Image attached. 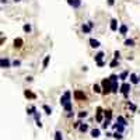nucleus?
I'll return each instance as SVG.
<instances>
[{
	"instance_id": "1",
	"label": "nucleus",
	"mask_w": 140,
	"mask_h": 140,
	"mask_svg": "<svg viewBox=\"0 0 140 140\" xmlns=\"http://www.w3.org/2000/svg\"><path fill=\"white\" fill-rule=\"evenodd\" d=\"M101 86H102V94H104V95H108V94L112 92V90H111V80H109V77L102 80Z\"/></svg>"
},
{
	"instance_id": "2",
	"label": "nucleus",
	"mask_w": 140,
	"mask_h": 140,
	"mask_svg": "<svg viewBox=\"0 0 140 140\" xmlns=\"http://www.w3.org/2000/svg\"><path fill=\"white\" fill-rule=\"evenodd\" d=\"M130 90H132L130 83H126V81H123V83L121 84V90H119V91L123 94V97H125V98H127V97H129V92H130Z\"/></svg>"
},
{
	"instance_id": "3",
	"label": "nucleus",
	"mask_w": 140,
	"mask_h": 140,
	"mask_svg": "<svg viewBox=\"0 0 140 140\" xmlns=\"http://www.w3.org/2000/svg\"><path fill=\"white\" fill-rule=\"evenodd\" d=\"M59 102H60L62 106H65L66 104L71 102V92H70L69 90H67V91H65V94L60 97V101H59Z\"/></svg>"
},
{
	"instance_id": "4",
	"label": "nucleus",
	"mask_w": 140,
	"mask_h": 140,
	"mask_svg": "<svg viewBox=\"0 0 140 140\" xmlns=\"http://www.w3.org/2000/svg\"><path fill=\"white\" fill-rule=\"evenodd\" d=\"M11 62L7 59V57H1V60H0V67L1 69H9V67H11Z\"/></svg>"
},
{
	"instance_id": "5",
	"label": "nucleus",
	"mask_w": 140,
	"mask_h": 140,
	"mask_svg": "<svg viewBox=\"0 0 140 140\" xmlns=\"http://www.w3.org/2000/svg\"><path fill=\"white\" fill-rule=\"evenodd\" d=\"M74 98L77 101H84L86 98H87V95H86V92L80 91V90H76L74 91Z\"/></svg>"
},
{
	"instance_id": "6",
	"label": "nucleus",
	"mask_w": 140,
	"mask_h": 140,
	"mask_svg": "<svg viewBox=\"0 0 140 140\" xmlns=\"http://www.w3.org/2000/svg\"><path fill=\"white\" fill-rule=\"evenodd\" d=\"M129 80H130L132 84H139L140 83V77L136 73H130V76H129Z\"/></svg>"
},
{
	"instance_id": "7",
	"label": "nucleus",
	"mask_w": 140,
	"mask_h": 140,
	"mask_svg": "<svg viewBox=\"0 0 140 140\" xmlns=\"http://www.w3.org/2000/svg\"><path fill=\"white\" fill-rule=\"evenodd\" d=\"M88 44H90V46L91 48H100L101 46V44H100V41L98 39H95V38H90V41H88Z\"/></svg>"
},
{
	"instance_id": "8",
	"label": "nucleus",
	"mask_w": 140,
	"mask_h": 140,
	"mask_svg": "<svg viewBox=\"0 0 140 140\" xmlns=\"http://www.w3.org/2000/svg\"><path fill=\"white\" fill-rule=\"evenodd\" d=\"M67 3H69V6H71L73 9H79L80 6H81V0H67Z\"/></svg>"
},
{
	"instance_id": "9",
	"label": "nucleus",
	"mask_w": 140,
	"mask_h": 140,
	"mask_svg": "<svg viewBox=\"0 0 140 140\" xmlns=\"http://www.w3.org/2000/svg\"><path fill=\"white\" fill-rule=\"evenodd\" d=\"M95 119H97V122H104V116H102V109L101 108H97V116H95Z\"/></svg>"
},
{
	"instance_id": "10",
	"label": "nucleus",
	"mask_w": 140,
	"mask_h": 140,
	"mask_svg": "<svg viewBox=\"0 0 140 140\" xmlns=\"http://www.w3.org/2000/svg\"><path fill=\"white\" fill-rule=\"evenodd\" d=\"M111 31H114V32H116V31L119 30V27H118V21H116V20H115V18H112V20H111Z\"/></svg>"
},
{
	"instance_id": "11",
	"label": "nucleus",
	"mask_w": 140,
	"mask_h": 140,
	"mask_svg": "<svg viewBox=\"0 0 140 140\" xmlns=\"http://www.w3.org/2000/svg\"><path fill=\"white\" fill-rule=\"evenodd\" d=\"M104 56H105V53H104V52H98V53H95V56H94V60H95V63L101 62L102 59H104Z\"/></svg>"
},
{
	"instance_id": "12",
	"label": "nucleus",
	"mask_w": 140,
	"mask_h": 140,
	"mask_svg": "<svg viewBox=\"0 0 140 140\" xmlns=\"http://www.w3.org/2000/svg\"><path fill=\"white\" fill-rule=\"evenodd\" d=\"M91 30H92V28L88 25V24H86V22L81 25V31H83L84 34H90V32H91Z\"/></svg>"
},
{
	"instance_id": "13",
	"label": "nucleus",
	"mask_w": 140,
	"mask_h": 140,
	"mask_svg": "<svg viewBox=\"0 0 140 140\" xmlns=\"http://www.w3.org/2000/svg\"><path fill=\"white\" fill-rule=\"evenodd\" d=\"M129 71H126V70H125V71H122V73H121V74H119V80H122V81H126V79H129Z\"/></svg>"
},
{
	"instance_id": "14",
	"label": "nucleus",
	"mask_w": 140,
	"mask_h": 140,
	"mask_svg": "<svg viewBox=\"0 0 140 140\" xmlns=\"http://www.w3.org/2000/svg\"><path fill=\"white\" fill-rule=\"evenodd\" d=\"M92 91L95 92V94H101V92H102V86H100V84H94V86H92Z\"/></svg>"
},
{
	"instance_id": "15",
	"label": "nucleus",
	"mask_w": 140,
	"mask_h": 140,
	"mask_svg": "<svg viewBox=\"0 0 140 140\" xmlns=\"http://www.w3.org/2000/svg\"><path fill=\"white\" fill-rule=\"evenodd\" d=\"M136 45V42H135V39H132V38H129V39H126L125 41V46H129V48H133Z\"/></svg>"
},
{
	"instance_id": "16",
	"label": "nucleus",
	"mask_w": 140,
	"mask_h": 140,
	"mask_svg": "<svg viewBox=\"0 0 140 140\" xmlns=\"http://www.w3.org/2000/svg\"><path fill=\"white\" fill-rule=\"evenodd\" d=\"M118 31H119V34H121V35H126L127 34V27L125 25V24H122V25L119 27Z\"/></svg>"
},
{
	"instance_id": "17",
	"label": "nucleus",
	"mask_w": 140,
	"mask_h": 140,
	"mask_svg": "<svg viewBox=\"0 0 140 140\" xmlns=\"http://www.w3.org/2000/svg\"><path fill=\"white\" fill-rule=\"evenodd\" d=\"M114 129H115V130H118V132H121V133H123V130H125V126H123V125H119V123L116 122V123L114 125Z\"/></svg>"
},
{
	"instance_id": "18",
	"label": "nucleus",
	"mask_w": 140,
	"mask_h": 140,
	"mask_svg": "<svg viewBox=\"0 0 140 140\" xmlns=\"http://www.w3.org/2000/svg\"><path fill=\"white\" fill-rule=\"evenodd\" d=\"M116 122H118L119 125H123V126H127V122H126V119L123 118V116H118V119H116Z\"/></svg>"
},
{
	"instance_id": "19",
	"label": "nucleus",
	"mask_w": 140,
	"mask_h": 140,
	"mask_svg": "<svg viewBox=\"0 0 140 140\" xmlns=\"http://www.w3.org/2000/svg\"><path fill=\"white\" fill-rule=\"evenodd\" d=\"M49 60H51V56H49V55H46V56H45V59H44V62H42V67H44V69H46V67H48Z\"/></svg>"
},
{
	"instance_id": "20",
	"label": "nucleus",
	"mask_w": 140,
	"mask_h": 140,
	"mask_svg": "<svg viewBox=\"0 0 140 140\" xmlns=\"http://www.w3.org/2000/svg\"><path fill=\"white\" fill-rule=\"evenodd\" d=\"M22 30H24L25 34H30L31 31H32V27H31L30 24H24V25H22Z\"/></svg>"
},
{
	"instance_id": "21",
	"label": "nucleus",
	"mask_w": 140,
	"mask_h": 140,
	"mask_svg": "<svg viewBox=\"0 0 140 140\" xmlns=\"http://www.w3.org/2000/svg\"><path fill=\"white\" fill-rule=\"evenodd\" d=\"M100 135H101V132H100V129H92L91 130V137H100Z\"/></svg>"
},
{
	"instance_id": "22",
	"label": "nucleus",
	"mask_w": 140,
	"mask_h": 140,
	"mask_svg": "<svg viewBox=\"0 0 140 140\" xmlns=\"http://www.w3.org/2000/svg\"><path fill=\"white\" fill-rule=\"evenodd\" d=\"M104 116H105V119H111L112 118V109H105L104 111Z\"/></svg>"
},
{
	"instance_id": "23",
	"label": "nucleus",
	"mask_w": 140,
	"mask_h": 140,
	"mask_svg": "<svg viewBox=\"0 0 140 140\" xmlns=\"http://www.w3.org/2000/svg\"><path fill=\"white\" fill-rule=\"evenodd\" d=\"M79 129H80V132H81V133H86V132L88 130V125H87V123H81Z\"/></svg>"
},
{
	"instance_id": "24",
	"label": "nucleus",
	"mask_w": 140,
	"mask_h": 140,
	"mask_svg": "<svg viewBox=\"0 0 140 140\" xmlns=\"http://www.w3.org/2000/svg\"><path fill=\"white\" fill-rule=\"evenodd\" d=\"M14 46H16V48H21V46H22V39H21V38L14 39Z\"/></svg>"
},
{
	"instance_id": "25",
	"label": "nucleus",
	"mask_w": 140,
	"mask_h": 140,
	"mask_svg": "<svg viewBox=\"0 0 140 140\" xmlns=\"http://www.w3.org/2000/svg\"><path fill=\"white\" fill-rule=\"evenodd\" d=\"M42 108H44V111H45V114H46V115H51V114H52V108H51L49 105L45 104L44 106H42Z\"/></svg>"
},
{
	"instance_id": "26",
	"label": "nucleus",
	"mask_w": 140,
	"mask_h": 140,
	"mask_svg": "<svg viewBox=\"0 0 140 140\" xmlns=\"http://www.w3.org/2000/svg\"><path fill=\"white\" fill-rule=\"evenodd\" d=\"M55 140H63V135H62L60 130L55 132Z\"/></svg>"
},
{
	"instance_id": "27",
	"label": "nucleus",
	"mask_w": 140,
	"mask_h": 140,
	"mask_svg": "<svg viewBox=\"0 0 140 140\" xmlns=\"http://www.w3.org/2000/svg\"><path fill=\"white\" fill-rule=\"evenodd\" d=\"M63 108H65L66 112H71V109H73V104H71V102H69V104H66Z\"/></svg>"
},
{
	"instance_id": "28",
	"label": "nucleus",
	"mask_w": 140,
	"mask_h": 140,
	"mask_svg": "<svg viewBox=\"0 0 140 140\" xmlns=\"http://www.w3.org/2000/svg\"><path fill=\"white\" fill-rule=\"evenodd\" d=\"M36 112V108L35 106H30V108H27V114L28 115H34Z\"/></svg>"
},
{
	"instance_id": "29",
	"label": "nucleus",
	"mask_w": 140,
	"mask_h": 140,
	"mask_svg": "<svg viewBox=\"0 0 140 140\" xmlns=\"http://www.w3.org/2000/svg\"><path fill=\"white\" fill-rule=\"evenodd\" d=\"M24 95H25L27 98H32V100H34V98H35V94H32V92H31L30 90H27V91L24 92Z\"/></svg>"
},
{
	"instance_id": "30",
	"label": "nucleus",
	"mask_w": 140,
	"mask_h": 140,
	"mask_svg": "<svg viewBox=\"0 0 140 140\" xmlns=\"http://www.w3.org/2000/svg\"><path fill=\"white\" fill-rule=\"evenodd\" d=\"M116 66H119V60H118V59H114V60L109 63V67L114 69V67H116Z\"/></svg>"
},
{
	"instance_id": "31",
	"label": "nucleus",
	"mask_w": 140,
	"mask_h": 140,
	"mask_svg": "<svg viewBox=\"0 0 140 140\" xmlns=\"http://www.w3.org/2000/svg\"><path fill=\"white\" fill-rule=\"evenodd\" d=\"M109 125H111V119H105L104 122H102V129H106Z\"/></svg>"
},
{
	"instance_id": "32",
	"label": "nucleus",
	"mask_w": 140,
	"mask_h": 140,
	"mask_svg": "<svg viewBox=\"0 0 140 140\" xmlns=\"http://www.w3.org/2000/svg\"><path fill=\"white\" fill-rule=\"evenodd\" d=\"M114 137H115V139H116V140H121V139H122V137H123V135H122V133H121V132H118V130H116V132H115V133H114Z\"/></svg>"
},
{
	"instance_id": "33",
	"label": "nucleus",
	"mask_w": 140,
	"mask_h": 140,
	"mask_svg": "<svg viewBox=\"0 0 140 140\" xmlns=\"http://www.w3.org/2000/svg\"><path fill=\"white\" fill-rule=\"evenodd\" d=\"M87 111H80V112H79V115H77V116H79V118L80 119H83V118H86V116H87Z\"/></svg>"
},
{
	"instance_id": "34",
	"label": "nucleus",
	"mask_w": 140,
	"mask_h": 140,
	"mask_svg": "<svg viewBox=\"0 0 140 140\" xmlns=\"http://www.w3.org/2000/svg\"><path fill=\"white\" fill-rule=\"evenodd\" d=\"M118 79H119L118 74H111L109 76V80H111V81H118Z\"/></svg>"
},
{
	"instance_id": "35",
	"label": "nucleus",
	"mask_w": 140,
	"mask_h": 140,
	"mask_svg": "<svg viewBox=\"0 0 140 140\" xmlns=\"http://www.w3.org/2000/svg\"><path fill=\"white\" fill-rule=\"evenodd\" d=\"M114 59H121V52H119V51H115L114 52Z\"/></svg>"
},
{
	"instance_id": "36",
	"label": "nucleus",
	"mask_w": 140,
	"mask_h": 140,
	"mask_svg": "<svg viewBox=\"0 0 140 140\" xmlns=\"http://www.w3.org/2000/svg\"><path fill=\"white\" fill-rule=\"evenodd\" d=\"M21 65V62L18 60V59H16V60H13V66L14 67H18V66Z\"/></svg>"
},
{
	"instance_id": "37",
	"label": "nucleus",
	"mask_w": 140,
	"mask_h": 140,
	"mask_svg": "<svg viewBox=\"0 0 140 140\" xmlns=\"http://www.w3.org/2000/svg\"><path fill=\"white\" fill-rule=\"evenodd\" d=\"M34 118H35V122H36V121H41V115L38 114V112H35V114H34Z\"/></svg>"
},
{
	"instance_id": "38",
	"label": "nucleus",
	"mask_w": 140,
	"mask_h": 140,
	"mask_svg": "<svg viewBox=\"0 0 140 140\" xmlns=\"http://www.w3.org/2000/svg\"><path fill=\"white\" fill-rule=\"evenodd\" d=\"M127 106H129L132 111H136V105H135V104H130V102H127Z\"/></svg>"
},
{
	"instance_id": "39",
	"label": "nucleus",
	"mask_w": 140,
	"mask_h": 140,
	"mask_svg": "<svg viewBox=\"0 0 140 140\" xmlns=\"http://www.w3.org/2000/svg\"><path fill=\"white\" fill-rule=\"evenodd\" d=\"M106 3H108V6H114L115 4V0H106Z\"/></svg>"
},
{
	"instance_id": "40",
	"label": "nucleus",
	"mask_w": 140,
	"mask_h": 140,
	"mask_svg": "<svg viewBox=\"0 0 140 140\" xmlns=\"http://www.w3.org/2000/svg\"><path fill=\"white\" fill-rule=\"evenodd\" d=\"M97 65H98V67H102V66L105 65V62H104V60H101V62H98Z\"/></svg>"
},
{
	"instance_id": "41",
	"label": "nucleus",
	"mask_w": 140,
	"mask_h": 140,
	"mask_svg": "<svg viewBox=\"0 0 140 140\" xmlns=\"http://www.w3.org/2000/svg\"><path fill=\"white\" fill-rule=\"evenodd\" d=\"M35 123H36V126L38 127H42V122H41V121H36Z\"/></svg>"
},
{
	"instance_id": "42",
	"label": "nucleus",
	"mask_w": 140,
	"mask_h": 140,
	"mask_svg": "<svg viewBox=\"0 0 140 140\" xmlns=\"http://www.w3.org/2000/svg\"><path fill=\"white\" fill-rule=\"evenodd\" d=\"M87 24H88V25H90V27H91V28H92V27H94V22H92V21H87Z\"/></svg>"
},
{
	"instance_id": "43",
	"label": "nucleus",
	"mask_w": 140,
	"mask_h": 140,
	"mask_svg": "<svg viewBox=\"0 0 140 140\" xmlns=\"http://www.w3.org/2000/svg\"><path fill=\"white\" fill-rule=\"evenodd\" d=\"M1 3H3V4H4V3H7V0H1Z\"/></svg>"
},
{
	"instance_id": "44",
	"label": "nucleus",
	"mask_w": 140,
	"mask_h": 140,
	"mask_svg": "<svg viewBox=\"0 0 140 140\" xmlns=\"http://www.w3.org/2000/svg\"><path fill=\"white\" fill-rule=\"evenodd\" d=\"M14 1H16V3H18V1H21V0H14Z\"/></svg>"
}]
</instances>
